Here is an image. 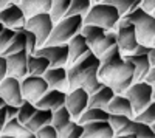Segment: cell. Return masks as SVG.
<instances>
[{"label":"cell","mask_w":155,"mask_h":138,"mask_svg":"<svg viewBox=\"0 0 155 138\" xmlns=\"http://www.w3.org/2000/svg\"><path fill=\"white\" fill-rule=\"evenodd\" d=\"M101 65V58L96 56L93 51H90L84 58H81L78 62L67 68L68 73V92L76 89V87H84V89L92 95L98 92L104 82L98 76Z\"/></svg>","instance_id":"6da1fadb"},{"label":"cell","mask_w":155,"mask_h":138,"mask_svg":"<svg viewBox=\"0 0 155 138\" xmlns=\"http://www.w3.org/2000/svg\"><path fill=\"white\" fill-rule=\"evenodd\" d=\"M121 17L123 16L116 9V6H113L109 2H101L92 5L90 11L84 16V23L98 25V27H102L106 30H116Z\"/></svg>","instance_id":"7a4b0ae2"},{"label":"cell","mask_w":155,"mask_h":138,"mask_svg":"<svg viewBox=\"0 0 155 138\" xmlns=\"http://www.w3.org/2000/svg\"><path fill=\"white\" fill-rule=\"evenodd\" d=\"M84 16H64L54 23V28L45 45H62L68 44L73 37L82 31Z\"/></svg>","instance_id":"3957f363"},{"label":"cell","mask_w":155,"mask_h":138,"mask_svg":"<svg viewBox=\"0 0 155 138\" xmlns=\"http://www.w3.org/2000/svg\"><path fill=\"white\" fill-rule=\"evenodd\" d=\"M127 20H130L135 25L137 36L140 44L144 45H153L155 42V16L152 12L146 11L143 6H138L132 12L123 16Z\"/></svg>","instance_id":"277c9868"},{"label":"cell","mask_w":155,"mask_h":138,"mask_svg":"<svg viewBox=\"0 0 155 138\" xmlns=\"http://www.w3.org/2000/svg\"><path fill=\"white\" fill-rule=\"evenodd\" d=\"M124 95L130 99L135 115H138L153 101V85L147 81H135L124 92Z\"/></svg>","instance_id":"5b68a950"},{"label":"cell","mask_w":155,"mask_h":138,"mask_svg":"<svg viewBox=\"0 0 155 138\" xmlns=\"http://www.w3.org/2000/svg\"><path fill=\"white\" fill-rule=\"evenodd\" d=\"M116 33H118V48L121 50L123 56L135 53L140 45L135 25L130 20H127L126 17H121L118 28H116Z\"/></svg>","instance_id":"8992f818"},{"label":"cell","mask_w":155,"mask_h":138,"mask_svg":"<svg viewBox=\"0 0 155 138\" xmlns=\"http://www.w3.org/2000/svg\"><path fill=\"white\" fill-rule=\"evenodd\" d=\"M27 28L31 30L36 37H37V45L44 47L48 41V37L54 28V20L51 17L50 12H39L31 17H28L27 20Z\"/></svg>","instance_id":"52a82bcc"},{"label":"cell","mask_w":155,"mask_h":138,"mask_svg":"<svg viewBox=\"0 0 155 138\" xmlns=\"http://www.w3.org/2000/svg\"><path fill=\"white\" fill-rule=\"evenodd\" d=\"M134 82H135V65L127 59H124L121 67L115 70V73L107 81V84L115 90V93H124Z\"/></svg>","instance_id":"ba28073f"},{"label":"cell","mask_w":155,"mask_h":138,"mask_svg":"<svg viewBox=\"0 0 155 138\" xmlns=\"http://www.w3.org/2000/svg\"><path fill=\"white\" fill-rule=\"evenodd\" d=\"M50 89V85L44 76H37V74H27L22 79V93L23 98L28 99L31 103H37L39 99L44 96V93Z\"/></svg>","instance_id":"9c48e42d"},{"label":"cell","mask_w":155,"mask_h":138,"mask_svg":"<svg viewBox=\"0 0 155 138\" xmlns=\"http://www.w3.org/2000/svg\"><path fill=\"white\" fill-rule=\"evenodd\" d=\"M88 99H90V93L84 89V87H76V89H73L67 93L65 106L70 110L73 120H79L81 115L87 110Z\"/></svg>","instance_id":"30bf717a"},{"label":"cell","mask_w":155,"mask_h":138,"mask_svg":"<svg viewBox=\"0 0 155 138\" xmlns=\"http://www.w3.org/2000/svg\"><path fill=\"white\" fill-rule=\"evenodd\" d=\"M27 20L28 17L25 14L23 8L20 6V3H11L3 9H0V22L8 28L20 30L27 27Z\"/></svg>","instance_id":"8fae6325"},{"label":"cell","mask_w":155,"mask_h":138,"mask_svg":"<svg viewBox=\"0 0 155 138\" xmlns=\"http://www.w3.org/2000/svg\"><path fill=\"white\" fill-rule=\"evenodd\" d=\"M0 95L8 104L20 106L23 103V93H22V79L16 76H8L0 82Z\"/></svg>","instance_id":"7c38bea8"},{"label":"cell","mask_w":155,"mask_h":138,"mask_svg":"<svg viewBox=\"0 0 155 138\" xmlns=\"http://www.w3.org/2000/svg\"><path fill=\"white\" fill-rule=\"evenodd\" d=\"M68 44L62 45H44L36 50L34 54H41L48 58L51 67H67L68 64Z\"/></svg>","instance_id":"4fadbf2b"},{"label":"cell","mask_w":155,"mask_h":138,"mask_svg":"<svg viewBox=\"0 0 155 138\" xmlns=\"http://www.w3.org/2000/svg\"><path fill=\"white\" fill-rule=\"evenodd\" d=\"M8 62V74L23 79L28 74V51L22 50L17 53H11L6 56Z\"/></svg>","instance_id":"5bb4252c"},{"label":"cell","mask_w":155,"mask_h":138,"mask_svg":"<svg viewBox=\"0 0 155 138\" xmlns=\"http://www.w3.org/2000/svg\"><path fill=\"white\" fill-rule=\"evenodd\" d=\"M82 138H115V130L109 120H96L84 123Z\"/></svg>","instance_id":"9a60e30c"},{"label":"cell","mask_w":155,"mask_h":138,"mask_svg":"<svg viewBox=\"0 0 155 138\" xmlns=\"http://www.w3.org/2000/svg\"><path fill=\"white\" fill-rule=\"evenodd\" d=\"M68 64H67V68L70 65H73L74 62H78L81 58H84L85 54H88L92 51V48H90L85 36L82 33H78L73 39L68 42Z\"/></svg>","instance_id":"2e32d148"},{"label":"cell","mask_w":155,"mask_h":138,"mask_svg":"<svg viewBox=\"0 0 155 138\" xmlns=\"http://www.w3.org/2000/svg\"><path fill=\"white\" fill-rule=\"evenodd\" d=\"M67 93L68 92H64L59 89H48L44 96L36 103V106L39 109H50V110H56L62 106H65L67 103Z\"/></svg>","instance_id":"e0dca14e"},{"label":"cell","mask_w":155,"mask_h":138,"mask_svg":"<svg viewBox=\"0 0 155 138\" xmlns=\"http://www.w3.org/2000/svg\"><path fill=\"white\" fill-rule=\"evenodd\" d=\"M44 78L47 79L50 89H59L64 92H68V73L67 67H50Z\"/></svg>","instance_id":"ac0fdd59"},{"label":"cell","mask_w":155,"mask_h":138,"mask_svg":"<svg viewBox=\"0 0 155 138\" xmlns=\"http://www.w3.org/2000/svg\"><path fill=\"white\" fill-rule=\"evenodd\" d=\"M2 136L3 138H6V136H11V138H36V133L31 132L16 117V118H11V120L6 121L3 132H2Z\"/></svg>","instance_id":"d6986e66"},{"label":"cell","mask_w":155,"mask_h":138,"mask_svg":"<svg viewBox=\"0 0 155 138\" xmlns=\"http://www.w3.org/2000/svg\"><path fill=\"white\" fill-rule=\"evenodd\" d=\"M124 59L130 61L135 65V81H144L147 73L152 67L149 54H138V53H132V54H124Z\"/></svg>","instance_id":"ffe728a7"},{"label":"cell","mask_w":155,"mask_h":138,"mask_svg":"<svg viewBox=\"0 0 155 138\" xmlns=\"http://www.w3.org/2000/svg\"><path fill=\"white\" fill-rule=\"evenodd\" d=\"M107 110L110 113H121V115H127L130 118H135V112L132 107V103L124 93H116L112 101L107 106Z\"/></svg>","instance_id":"44dd1931"},{"label":"cell","mask_w":155,"mask_h":138,"mask_svg":"<svg viewBox=\"0 0 155 138\" xmlns=\"http://www.w3.org/2000/svg\"><path fill=\"white\" fill-rule=\"evenodd\" d=\"M115 90L109 84H104L101 89L95 93L90 95V99H88V107H101V109H107L109 103L112 101V98L115 96Z\"/></svg>","instance_id":"7402d4cb"},{"label":"cell","mask_w":155,"mask_h":138,"mask_svg":"<svg viewBox=\"0 0 155 138\" xmlns=\"http://www.w3.org/2000/svg\"><path fill=\"white\" fill-rule=\"evenodd\" d=\"M20 6L23 8L27 17H31L39 12H50L53 0H20Z\"/></svg>","instance_id":"603a6c76"},{"label":"cell","mask_w":155,"mask_h":138,"mask_svg":"<svg viewBox=\"0 0 155 138\" xmlns=\"http://www.w3.org/2000/svg\"><path fill=\"white\" fill-rule=\"evenodd\" d=\"M51 121H53V110H50V109H39L36 110V113L31 117V120L25 124L31 132H37L41 127H44L45 124H50Z\"/></svg>","instance_id":"cb8c5ba5"},{"label":"cell","mask_w":155,"mask_h":138,"mask_svg":"<svg viewBox=\"0 0 155 138\" xmlns=\"http://www.w3.org/2000/svg\"><path fill=\"white\" fill-rule=\"evenodd\" d=\"M84 36H85V39L90 45V48H92V51L99 45V42L104 39V36L107 33L106 28H102V27H98V25H88V23H84V27H82V31H81Z\"/></svg>","instance_id":"d4e9b609"},{"label":"cell","mask_w":155,"mask_h":138,"mask_svg":"<svg viewBox=\"0 0 155 138\" xmlns=\"http://www.w3.org/2000/svg\"><path fill=\"white\" fill-rule=\"evenodd\" d=\"M51 67L48 58L41 54H28V74H37L44 76V73Z\"/></svg>","instance_id":"484cf974"},{"label":"cell","mask_w":155,"mask_h":138,"mask_svg":"<svg viewBox=\"0 0 155 138\" xmlns=\"http://www.w3.org/2000/svg\"><path fill=\"white\" fill-rule=\"evenodd\" d=\"M71 121H73V117L70 113V110L67 109V106H62V107L53 110V121H51V124H53L56 127V130L59 132V138H61V133L64 132V129H65Z\"/></svg>","instance_id":"4316f807"},{"label":"cell","mask_w":155,"mask_h":138,"mask_svg":"<svg viewBox=\"0 0 155 138\" xmlns=\"http://www.w3.org/2000/svg\"><path fill=\"white\" fill-rule=\"evenodd\" d=\"M115 45H118V33H116V30H107L104 39H102L99 42V45L93 50V53L101 58L102 54H106L109 50L113 48Z\"/></svg>","instance_id":"83f0119b"},{"label":"cell","mask_w":155,"mask_h":138,"mask_svg":"<svg viewBox=\"0 0 155 138\" xmlns=\"http://www.w3.org/2000/svg\"><path fill=\"white\" fill-rule=\"evenodd\" d=\"M110 112L107 109H101V107H87V110L81 115V118L78 120L81 124L88 123V121H96V120H109Z\"/></svg>","instance_id":"f1b7e54d"},{"label":"cell","mask_w":155,"mask_h":138,"mask_svg":"<svg viewBox=\"0 0 155 138\" xmlns=\"http://www.w3.org/2000/svg\"><path fill=\"white\" fill-rule=\"evenodd\" d=\"M106 2L116 6V9L120 11L121 16H126L129 12H132L134 9H137L138 6L143 5V0H106Z\"/></svg>","instance_id":"f546056e"},{"label":"cell","mask_w":155,"mask_h":138,"mask_svg":"<svg viewBox=\"0 0 155 138\" xmlns=\"http://www.w3.org/2000/svg\"><path fill=\"white\" fill-rule=\"evenodd\" d=\"M92 0H71L65 16H85L92 8Z\"/></svg>","instance_id":"4dcf8cb0"},{"label":"cell","mask_w":155,"mask_h":138,"mask_svg":"<svg viewBox=\"0 0 155 138\" xmlns=\"http://www.w3.org/2000/svg\"><path fill=\"white\" fill-rule=\"evenodd\" d=\"M36 110H37V106L31 101H28V99H23V103L19 106V113H17V120L23 124H27L31 117L36 113Z\"/></svg>","instance_id":"1f68e13d"},{"label":"cell","mask_w":155,"mask_h":138,"mask_svg":"<svg viewBox=\"0 0 155 138\" xmlns=\"http://www.w3.org/2000/svg\"><path fill=\"white\" fill-rule=\"evenodd\" d=\"M70 3H71V0H53V6H51L50 14H51V17H53L54 23L67 14V11L70 8Z\"/></svg>","instance_id":"d6a6232c"},{"label":"cell","mask_w":155,"mask_h":138,"mask_svg":"<svg viewBox=\"0 0 155 138\" xmlns=\"http://www.w3.org/2000/svg\"><path fill=\"white\" fill-rule=\"evenodd\" d=\"M22 50H27V37L25 34L20 31V30H16V36L12 39L11 45L8 47V50L5 51L3 56H8L11 53H17V51H22Z\"/></svg>","instance_id":"836d02e7"},{"label":"cell","mask_w":155,"mask_h":138,"mask_svg":"<svg viewBox=\"0 0 155 138\" xmlns=\"http://www.w3.org/2000/svg\"><path fill=\"white\" fill-rule=\"evenodd\" d=\"M84 136V124L78 120H73L61 133V138H82Z\"/></svg>","instance_id":"e575fe53"},{"label":"cell","mask_w":155,"mask_h":138,"mask_svg":"<svg viewBox=\"0 0 155 138\" xmlns=\"http://www.w3.org/2000/svg\"><path fill=\"white\" fill-rule=\"evenodd\" d=\"M132 127L137 133L138 138H155V132L152 130L150 124L143 123V121H138V120H132Z\"/></svg>","instance_id":"d590c367"},{"label":"cell","mask_w":155,"mask_h":138,"mask_svg":"<svg viewBox=\"0 0 155 138\" xmlns=\"http://www.w3.org/2000/svg\"><path fill=\"white\" fill-rule=\"evenodd\" d=\"M14 36H16V30L8 28V27H5L2 31H0V56L5 54V51L11 45L12 39H14Z\"/></svg>","instance_id":"8d00e7d4"},{"label":"cell","mask_w":155,"mask_h":138,"mask_svg":"<svg viewBox=\"0 0 155 138\" xmlns=\"http://www.w3.org/2000/svg\"><path fill=\"white\" fill-rule=\"evenodd\" d=\"M130 117H127V115H121V113H110V117H109V121H110V124H112V127H113V130H115V133L116 132H120L121 129H124L129 123H130Z\"/></svg>","instance_id":"74e56055"},{"label":"cell","mask_w":155,"mask_h":138,"mask_svg":"<svg viewBox=\"0 0 155 138\" xmlns=\"http://www.w3.org/2000/svg\"><path fill=\"white\" fill-rule=\"evenodd\" d=\"M135 120L143 121V123H147V124L155 123V99H153V101H152L143 112H140L138 115H135Z\"/></svg>","instance_id":"f35d334b"},{"label":"cell","mask_w":155,"mask_h":138,"mask_svg":"<svg viewBox=\"0 0 155 138\" xmlns=\"http://www.w3.org/2000/svg\"><path fill=\"white\" fill-rule=\"evenodd\" d=\"M20 31L25 34V37H27V51H28V54H34V53H36V50L39 48L36 34H34L31 30H28L27 27L20 28Z\"/></svg>","instance_id":"ab89813d"},{"label":"cell","mask_w":155,"mask_h":138,"mask_svg":"<svg viewBox=\"0 0 155 138\" xmlns=\"http://www.w3.org/2000/svg\"><path fill=\"white\" fill-rule=\"evenodd\" d=\"M36 138H59V132L53 124H45L44 127H41L36 132Z\"/></svg>","instance_id":"60d3db41"},{"label":"cell","mask_w":155,"mask_h":138,"mask_svg":"<svg viewBox=\"0 0 155 138\" xmlns=\"http://www.w3.org/2000/svg\"><path fill=\"white\" fill-rule=\"evenodd\" d=\"M8 76V62L6 56H0V82Z\"/></svg>","instance_id":"b9f144b4"},{"label":"cell","mask_w":155,"mask_h":138,"mask_svg":"<svg viewBox=\"0 0 155 138\" xmlns=\"http://www.w3.org/2000/svg\"><path fill=\"white\" fill-rule=\"evenodd\" d=\"M5 110H6V118L11 120V118H16L17 113H19V106H14V104H5Z\"/></svg>","instance_id":"7bdbcfd3"},{"label":"cell","mask_w":155,"mask_h":138,"mask_svg":"<svg viewBox=\"0 0 155 138\" xmlns=\"http://www.w3.org/2000/svg\"><path fill=\"white\" fill-rule=\"evenodd\" d=\"M8 118H6V110H5V106L0 107V136H2V132H3V127L6 124Z\"/></svg>","instance_id":"ee69618b"},{"label":"cell","mask_w":155,"mask_h":138,"mask_svg":"<svg viewBox=\"0 0 155 138\" xmlns=\"http://www.w3.org/2000/svg\"><path fill=\"white\" fill-rule=\"evenodd\" d=\"M150 48H152V45H144V44H140L135 53H138V54H149V53H150Z\"/></svg>","instance_id":"f6af8a7d"},{"label":"cell","mask_w":155,"mask_h":138,"mask_svg":"<svg viewBox=\"0 0 155 138\" xmlns=\"http://www.w3.org/2000/svg\"><path fill=\"white\" fill-rule=\"evenodd\" d=\"M144 81H147L149 84L155 85V65H152V67H150V70H149V73H147V76H146V79H144Z\"/></svg>","instance_id":"bcb514c9"},{"label":"cell","mask_w":155,"mask_h":138,"mask_svg":"<svg viewBox=\"0 0 155 138\" xmlns=\"http://www.w3.org/2000/svg\"><path fill=\"white\" fill-rule=\"evenodd\" d=\"M143 6L146 11H149V12H152L153 9H155V0H143Z\"/></svg>","instance_id":"7dc6e473"},{"label":"cell","mask_w":155,"mask_h":138,"mask_svg":"<svg viewBox=\"0 0 155 138\" xmlns=\"http://www.w3.org/2000/svg\"><path fill=\"white\" fill-rule=\"evenodd\" d=\"M11 3H20V0H0V9H3L5 6H8Z\"/></svg>","instance_id":"c3c4849f"},{"label":"cell","mask_w":155,"mask_h":138,"mask_svg":"<svg viewBox=\"0 0 155 138\" xmlns=\"http://www.w3.org/2000/svg\"><path fill=\"white\" fill-rule=\"evenodd\" d=\"M149 59H150V64H152V65H155V45H152V48H150Z\"/></svg>","instance_id":"681fc988"},{"label":"cell","mask_w":155,"mask_h":138,"mask_svg":"<svg viewBox=\"0 0 155 138\" xmlns=\"http://www.w3.org/2000/svg\"><path fill=\"white\" fill-rule=\"evenodd\" d=\"M5 104H6V101H5L3 98H2V95H0V107H3Z\"/></svg>","instance_id":"f907efd6"},{"label":"cell","mask_w":155,"mask_h":138,"mask_svg":"<svg viewBox=\"0 0 155 138\" xmlns=\"http://www.w3.org/2000/svg\"><path fill=\"white\" fill-rule=\"evenodd\" d=\"M101 2H106V0H92L93 5H95V3H101Z\"/></svg>","instance_id":"816d5d0a"},{"label":"cell","mask_w":155,"mask_h":138,"mask_svg":"<svg viewBox=\"0 0 155 138\" xmlns=\"http://www.w3.org/2000/svg\"><path fill=\"white\" fill-rule=\"evenodd\" d=\"M3 28H5V25H3V23H2V22H0V31H2V30H3Z\"/></svg>","instance_id":"f5cc1de1"},{"label":"cell","mask_w":155,"mask_h":138,"mask_svg":"<svg viewBox=\"0 0 155 138\" xmlns=\"http://www.w3.org/2000/svg\"><path fill=\"white\" fill-rule=\"evenodd\" d=\"M150 127H152V130L155 132V123H152V124H150Z\"/></svg>","instance_id":"db71d44e"},{"label":"cell","mask_w":155,"mask_h":138,"mask_svg":"<svg viewBox=\"0 0 155 138\" xmlns=\"http://www.w3.org/2000/svg\"><path fill=\"white\" fill-rule=\"evenodd\" d=\"M153 99H155V85H153Z\"/></svg>","instance_id":"11a10c76"},{"label":"cell","mask_w":155,"mask_h":138,"mask_svg":"<svg viewBox=\"0 0 155 138\" xmlns=\"http://www.w3.org/2000/svg\"><path fill=\"white\" fill-rule=\"evenodd\" d=\"M152 14H153V16H155V9H153V11H152ZM153 45H155V42H153Z\"/></svg>","instance_id":"9f6ffc18"}]
</instances>
